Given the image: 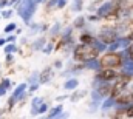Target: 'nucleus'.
Wrapping results in <instances>:
<instances>
[{"label": "nucleus", "mask_w": 133, "mask_h": 119, "mask_svg": "<svg viewBox=\"0 0 133 119\" xmlns=\"http://www.w3.org/2000/svg\"><path fill=\"white\" fill-rule=\"evenodd\" d=\"M118 31L111 30V28H105L101 32V40H104L105 43H113L115 40H118Z\"/></svg>", "instance_id": "3"}, {"label": "nucleus", "mask_w": 133, "mask_h": 119, "mask_svg": "<svg viewBox=\"0 0 133 119\" xmlns=\"http://www.w3.org/2000/svg\"><path fill=\"white\" fill-rule=\"evenodd\" d=\"M113 105H116V99H115V97H108L105 102H102V110H108V108L113 107Z\"/></svg>", "instance_id": "14"}, {"label": "nucleus", "mask_w": 133, "mask_h": 119, "mask_svg": "<svg viewBox=\"0 0 133 119\" xmlns=\"http://www.w3.org/2000/svg\"><path fill=\"white\" fill-rule=\"evenodd\" d=\"M129 57L133 60V47H130V48H129Z\"/></svg>", "instance_id": "29"}, {"label": "nucleus", "mask_w": 133, "mask_h": 119, "mask_svg": "<svg viewBox=\"0 0 133 119\" xmlns=\"http://www.w3.org/2000/svg\"><path fill=\"white\" fill-rule=\"evenodd\" d=\"M2 6H3V5H2V2H0V8H2Z\"/></svg>", "instance_id": "38"}, {"label": "nucleus", "mask_w": 133, "mask_h": 119, "mask_svg": "<svg viewBox=\"0 0 133 119\" xmlns=\"http://www.w3.org/2000/svg\"><path fill=\"white\" fill-rule=\"evenodd\" d=\"M42 2H45V0H36V3H42Z\"/></svg>", "instance_id": "36"}, {"label": "nucleus", "mask_w": 133, "mask_h": 119, "mask_svg": "<svg viewBox=\"0 0 133 119\" xmlns=\"http://www.w3.org/2000/svg\"><path fill=\"white\" fill-rule=\"evenodd\" d=\"M51 50H53V45H46V48H45L43 51H45V53H50Z\"/></svg>", "instance_id": "30"}, {"label": "nucleus", "mask_w": 133, "mask_h": 119, "mask_svg": "<svg viewBox=\"0 0 133 119\" xmlns=\"http://www.w3.org/2000/svg\"><path fill=\"white\" fill-rule=\"evenodd\" d=\"M42 104H43V102H42V97H40V96L34 97L33 99V115H37V113H39V107H40Z\"/></svg>", "instance_id": "12"}, {"label": "nucleus", "mask_w": 133, "mask_h": 119, "mask_svg": "<svg viewBox=\"0 0 133 119\" xmlns=\"http://www.w3.org/2000/svg\"><path fill=\"white\" fill-rule=\"evenodd\" d=\"M127 116H133V107H127Z\"/></svg>", "instance_id": "28"}, {"label": "nucleus", "mask_w": 133, "mask_h": 119, "mask_svg": "<svg viewBox=\"0 0 133 119\" xmlns=\"http://www.w3.org/2000/svg\"><path fill=\"white\" fill-rule=\"evenodd\" d=\"M16 9H17V14L25 20V23L30 25V20L36 9V0H19V3L16 5Z\"/></svg>", "instance_id": "1"}, {"label": "nucleus", "mask_w": 133, "mask_h": 119, "mask_svg": "<svg viewBox=\"0 0 133 119\" xmlns=\"http://www.w3.org/2000/svg\"><path fill=\"white\" fill-rule=\"evenodd\" d=\"M16 50H17V47H16L14 43H9L8 47H5V53H6V54H9V53H14Z\"/></svg>", "instance_id": "19"}, {"label": "nucleus", "mask_w": 133, "mask_h": 119, "mask_svg": "<svg viewBox=\"0 0 133 119\" xmlns=\"http://www.w3.org/2000/svg\"><path fill=\"white\" fill-rule=\"evenodd\" d=\"M66 5V0H57V8H64Z\"/></svg>", "instance_id": "25"}, {"label": "nucleus", "mask_w": 133, "mask_h": 119, "mask_svg": "<svg viewBox=\"0 0 133 119\" xmlns=\"http://www.w3.org/2000/svg\"><path fill=\"white\" fill-rule=\"evenodd\" d=\"M5 42H6L5 39H0V45H5Z\"/></svg>", "instance_id": "35"}, {"label": "nucleus", "mask_w": 133, "mask_h": 119, "mask_svg": "<svg viewBox=\"0 0 133 119\" xmlns=\"http://www.w3.org/2000/svg\"><path fill=\"white\" fill-rule=\"evenodd\" d=\"M6 60H8V62H12V56H11V53L6 56Z\"/></svg>", "instance_id": "32"}, {"label": "nucleus", "mask_w": 133, "mask_h": 119, "mask_svg": "<svg viewBox=\"0 0 133 119\" xmlns=\"http://www.w3.org/2000/svg\"><path fill=\"white\" fill-rule=\"evenodd\" d=\"M48 110V107H46V104H42L40 107H39V113H45Z\"/></svg>", "instance_id": "23"}, {"label": "nucleus", "mask_w": 133, "mask_h": 119, "mask_svg": "<svg viewBox=\"0 0 133 119\" xmlns=\"http://www.w3.org/2000/svg\"><path fill=\"white\" fill-rule=\"evenodd\" d=\"M115 77H116V71H113V70H104L99 73V79H102V81H111Z\"/></svg>", "instance_id": "8"}, {"label": "nucleus", "mask_w": 133, "mask_h": 119, "mask_svg": "<svg viewBox=\"0 0 133 119\" xmlns=\"http://www.w3.org/2000/svg\"><path fill=\"white\" fill-rule=\"evenodd\" d=\"M12 14V11H6V12H3V17H9Z\"/></svg>", "instance_id": "31"}, {"label": "nucleus", "mask_w": 133, "mask_h": 119, "mask_svg": "<svg viewBox=\"0 0 133 119\" xmlns=\"http://www.w3.org/2000/svg\"><path fill=\"white\" fill-rule=\"evenodd\" d=\"M57 31H59V23H56V25H54V27H53V28H51V34H53V36H54V34H56V32H57Z\"/></svg>", "instance_id": "26"}, {"label": "nucleus", "mask_w": 133, "mask_h": 119, "mask_svg": "<svg viewBox=\"0 0 133 119\" xmlns=\"http://www.w3.org/2000/svg\"><path fill=\"white\" fill-rule=\"evenodd\" d=\"M82 8V0H74L73 3V11H81Z\"/></svg>", "instance_id": "20"}, {"label": "nucleus", "mask_w": 133, "mask_h": 119, "mask_svg": "<svg viewBox=\"0 0 133 119\" xmlns=\"http://www.w3.org/2000/svg\"><path fill=\"white\" fill-rule=\"evenodd\" d=\"M14 39H16V36H11V37H8V39H6V42H12Z\"/></svg>", "instance_id": "33"}, {"label": "nucleus", "mask_w": 133, "mask_h": 119, "mask_svg": "<svg viewBox=\"0 0 133 119\" xmlns=\"http://www.w3.org/2000/svg\"><path fill=\"white\" fill-rule=\"evenodd\" d=\"M96 54H98V50L95 47H91V43L90 45L82 43V45L76 47V50H74V59L76 60H87L88 62V60L95 59Z\"/></svg>", "instance_id": "2"}, {"label": "nucleus", "mask_w": 133, "mask_h": 119, "mask_svg": "<svg viewBox=\"0 0 133 119\" xmlns=\"http://www.w3.org/2000/svg\"><path fill=\"white\" fill-rule=\"evenodd\" d=\"M25 91H26V84H20L17 88L14 90V94H12V97H11V101H9V107H12L16 101L22 99L23 94H25Z\"/></svg>", "instance_id": "4"}, {"label": "nucleus", "mask_w": 133, "mask_h": 119, "mask_svg": "<svg viewBox=\"0 0 133 119\" xmlns=\"http://www.w3.org/2000/svg\"><path fill=\"white\" fill-rule=\"evenodd\" d=\"M93 47L98 50V51H105L108 47H107V43L104 42V40H93Z\"/></svg>", "instance_id": "13"}, {"label": "nucleus", "mask_w": 133, "mask_h": 119, "mask_svg": "<svg viewBox=\"0 0 133 119\" xmlns=\"http://www.w3.org/2000/svg\"><path fill=\"white\" fill-rule=\"evenodd\" d=\"M122 73H124V74H129V76H133V60H132V62H129V60H124Z\"/></svg>", "instance_id": "11"}, {"label": "nucleus", "mask_w": 133, "mask_h": 119, "mask_svg": "<svg viewBox=\"0 0 133 119\" xmlns=\"http://www.w3.org/2000/svg\"><path fill=\"white\" fill-rule=\"evenodd\" d=\"M101 62H102L104 67H116L121 62V56H118V54H107Z\"/></svg>", "instance_id": "5"}, {"label": "nucleus", "mask_w": 133, "mask_h": 119, "mask_svg": "<svg viewBox=\"0 0 133 119\" xmlns=\"http://www.w3.org/2000/svg\"><path fill=\"white\" fill-rule=\"evenodd\" d=\"M16 30V23H9L6 28H5V32H11V31Z\"/></svg>", "instance_id": "21"}, {"label": "nucleus", "mask_w": 133, "mask_h": 119, "mask_svg": "<svg viewBox=\"0 0 133 119\" xmlns=\"http://www.w3.org/2000/svg\"><path fill=\"white\" fill-rule=\"evenodd\" d=\"M43 45H45V40H43V39H39V40H36V42H34V50H42V48H43Z\"/></svg>", "instance_id": "18"}, {"label": "nucleus", "mask_w": 133, "mask_h": 119, "mask_svg": "<svg viewBox=\"0 0 133 119\" xmlns=\"http://www.w3.org/2000/svg\"><path fill=\"white\" fill-rule=\"evenodd\" d=\"M129 37L127 39H118V40H115L113 43H110V47H108V50L110 51H116L118 48H121V47H129Z\"/></svg>", "instance_id": "6"}, {"label": "nucleus", "mask_w": 133, "mask_h": 119, "mask_svg": "<svg viewBox=\"0 0 133 119\" xmlns=\"http://www.w3.org/2000/svg\"><path fill=\"white\" fill-rule=\"evenodd\" d=\"M51 76H53V71H51V68L48 67V68H45V70L42 71V74H40V77H39V82H40V84H46V82L51 79Z\"/></svg>", "instance_id": "9"}, {"label": "nucleus", "mask_w": 133, "mask_h": 119, "mask_svg": "<svg viewBox=\"0 0 133 119\" xmlns=\"http://www.w3.org/2000/svg\"><path fill=\"white\" fill-rule=\"evenodd\" d=\"M111 8H115V3H111V2H108V3H105V5H102L99 9H98V16H99V17L108 16V14L113 11Z\"/></svg>", "instance_id": "7"}, {"label": "nucleus", "mask_w": 133, "mask_h": 119, "mask_svg": "<svg viewBox=\"0 0 133 119\" xmlns=\"http://www.w3.org/2000/svg\"><path fill=\"white\" fill-rule=\"evenodd\" d=\"M87 67H88L90 70L99 71L101 67H102V62H101V60H98V59H91V60H88V62H87Z\"/></svg>", "instance_id": "10"}, {"label": "nucleus", "mask_w": 133, "mask_h": 119, "mask_svg": "<svg viewBox=\"0 0 133 119\" xmlns=\"http://www.w3.org/2000/svg\"><path fill=\"white\" fill-rule=\"evenodd\" d=\"M81 42L82 43H93V37L90 34H82L81 36Z\"/></svg>", "instance_id": "17"}, {"label": "nucleus", "mask_w": 133, "mask_h": 119, "mask_svg": "<svg viewBox=\"0 0 133 119\" xmlns=\"http://www.w3.org/2000/svg\"><path fill=\"white\" fill-rule=\"evenodd\" d=\"M62 110H64V107H62V105H57V107H54V108L50 111V115H48V116H50V118H56V116H59V115H61V111H62Z\"/></svg>", "instance_id": "16"}, {"label": "nucleus", "mask_w": 133, "mask_h": 119, "mask_svg": "<svg viewBox=\"0 0 133 119\" xmlns=\"http://www.w3.org/2000/svg\"><path fill=\"white\" fill-rule=\"evenodd\" d=\"M76 27H82L84 25V19L82 17H79V19H76V23H74Z\"/></svg>", "instance_id": "24"}, {"label": "nucleus", "mask_w": 133, "mask_h": 119, "mask_svg": "<svg viewBox=\"0 0 133 119\" xmlns=\"http://www.w3.org/2000/svg\"><path fill=\"white\" fill-rule=\"evenodd\" d=\"M129 39H130V40H133V34H130V36H129Z\"/></svg>", "instance_id": "37"}, {"label": "nucleus", "mask_w": 133, "mask_h": 119, "mask_svg": "<svg viewBox=\"0 0 133 119\" xmlns=\"http://www.w3.org/2000/svg\"><path fill=\"white\" fill-rule=\"evenodd\" d=\"M77 85H79V82H77L76 79H68V81L65 82V85H64V87H65V90H74Z\"/></svg>", "instance_id": "15"}, {"label": "nucleus", "mask_w": 133, "mask_h": 119, "mask_svg": "<svg viewBox=\"0 0 133 119\" xmlns=\"http://www.w3.org/2000/svg\"><path fill=\"white\" fill-rule=\"evenodd\" d=\"M54 65H56V68H61V67H62V62H56Z\"/></svg>", "instance_id": "34"}, {"label": "nucleus", "mask_w": 133, "mask_h": 119, "mask_svg": "<svg viewBox=\"0 0 133 119\" xmlns=\"http://www.w3.org/2000/svg\"><path fill=\"white\" fill-rule=\"evenodd\" d=\"M57 5V0H50L48 2V8H53V6H56Z\"/></svg>", "instance_id": "27"}, {"label": "nucleus", "mask_w": 133, "mask_h": 119, "mask_svg": "<svg viewBox=\"0 0 133 119\" xmlns=\"http://www.w3.org/2000/svg\"><path fill=\"white\" fill-rule=\"evenodd\" d=\"M6 90H8V87L6 85H0V96H5V93H6Z\"/></svg>", "instance_id": "22"}]
</instances>
